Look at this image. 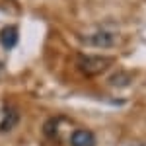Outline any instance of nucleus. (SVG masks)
<instances>
[{"instance_id": "obj_1", "label": "nucleus", "mask_w": 146, "mask_h": 146, "mask_svg": "<svg viewBox=\"0 0 146 146\" xmlns=\"http://www.w3.org/2000/svg\"><path fill=\"white\" fill-rule=\"evenodd\" d=\"M78 68L88 74V76H98L101 72H105L113 64L111 56H101V55H80L76 60Z\"/></svg>"}, {"instance_id": "obj_2", "label": "nucleus", "mask_w": 146, "mask_h": 146, "mask_svg": "<svg viewBox=\"0 0 146 146\" xmlns=\"http://www.w3.org/2000/svg\"><path fill=\"white\" fill-rule=\"evenodd\" d=\"M82 41H84L86 45L105 49V47L115 45V35L107 33V31H98V33H92V35H82Z\"/></svg>"}, {"instance_id": "obj_3", "label": "nucleus", "mask_w": 146, "mask_h": 146, "mask_svg": "<svg viewBox=\"0 0 146 146\" xmlns=\"http://www.w3.org/2000/svg\"><path fill=\"white\" fill-rule=\"evenodd\" d=\"M70 146H96V136L86 129H78L70 135Z\"/></svg>"}, {"instance_id": "obj_4", "label": "nucleus", "mask_w": 146, "mask_h": 146, "mask_svg": "<svg viewBox=\"0 0 146 146\" xmlns=\"http://www.w3.org/2000/svg\"><path fill=\"white\" fill-rule=\"evenodd\" d=\"M0 43L6 47V49L16 47V43H18V27L16 25H6L0 31Z\"/></svg>"}, {"instance_id": "obj_5", "label": "nucleus", "mask_w": 146, "mask_h": 146, "mask_svg": "<svg viewBox=\"0 0 146 146\" xmlns=\"http://www.w3.org/2000/svg\"><path fill=\"white\" fill-rule=\"evenodd\" d=\"M16 123H18V113L12 111V109H6V111H4V121L0 123V131L6 133V131H10Z\"/></svg>"}]
</instances>
